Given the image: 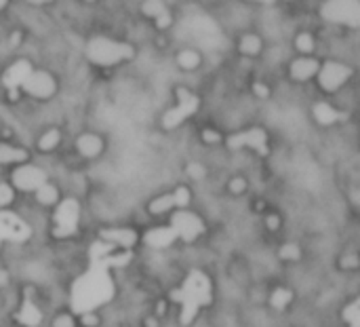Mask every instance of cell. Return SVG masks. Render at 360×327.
<instances>
[{
	"instance_id": "6da1fadb",
	"label": "cell",
	"mask_w": 360,
	"mask_h": 327,
	"mask_svg": "<svg viewBox=\"0 0 360 327\" xmlns=\"http://www.w3.org/2000/svg\"><path fill=\"white\" fill-rule=\"evenodd\" d=\"M114 296V283L110 279V269L101 264H91V271L84 273L72 288V307L76 313H93Z\"/></svg>"
},
{
	"instance_id": "7a4b0ae2",
	"label": "cell",
	"mask_w": 360,
	"mask_h": 327,
	"mask_svg": "<svg viewBox=\"0 0 360 327\" xmlns=\"http://www.w3.org/2000/svg\"><path fill=\"white\" fill-rule=\"evenodd\" d=\"M171 298L175 302H181L184 304L181 323L184 326H190L194 321V317L198 315V309L211 302V283H209V279L202 273L194 271V273L188 275L184 288L181 290H175L171 294Z\"/></svg>"
},
{
	"instance_id": "3957f363",
	"label": "cell",
	"mask_w": 360,
	"mask_h": 327,
	"mask_svg": "<svg viewBox=\"0 0 360 327\" xmlns=\"http://www.w3.org/2000/svg\"><path fill=\"white\" fill-rule=\"evenodd\" d=\"M86 53L91 57V61L101 63V66H114L122 59H131L133 57V47L127 42H114L108 38H95L89 42Z\"/></svg>"
},
{
	"instance_id": "277c9868",
	"label": "cell",
	"mask_w": 360,
	"mask_h": 327,
	"mask_svg": "<svg viewBox=\"0 0 360 327\" xmlns=\"http://www.w3.org/2000/svg\"><path fill=\"white\" fill-rule=\"evenodd\" d=\"M177 97H179V104H177L175 108H171V110L165 114V118H162V125H165L167 129H173V127L181 125V123H184L188 116H192V114L198 110V106H200L198 97L192 95V93H190L188 89H184V87L177 89Z\"/></svg>"
},
{
	"instance_id": "5b68a950",
	"label": "cell",
	"mask_w": 360,
	"mask_h": 327,
	"mask_svg": "<svg viewBox=\"0 0 360 327\" xmlns=\"http://www.w3.org/2000/svg\"><path fill=\"white\" fill-rule=\"evenodd\" d=\"M171 228L175 230V235L184 241H194L198 235H202L205 230V224L202 220L192 214V211H175L173 220H171Z\"/></svg>"
},
{
	"instance_id": "8992f818",
	"label": "cell",
	"mask_w": 360,
	"mask_h": 327,
	"mask_svg": "<svg viewBox=\"0 0 360 327\" xmlns=\"http://www.w3.org/2000/svg\"><path fill=\"white\" fill-rule=\"evenodd\" d=\"M78 203L74 199H65L57 214H55V222H57V228H55V235L57 237H70L76 233V226H78Z\"/></svg>"
},
{
	"instance_id": "52a82bcc",
	"label": "cell",
	"mask_w": 360,
	"mask_h": 327,
	"mask_svg": "<svg viewBox=\"0 0 360 327\" xmlns=\"http://www.w3.org/2000/svg\"><path fill=\"white\" fill-rule=\"evenodd\" d=\"M323 15L335 23H346V25H359L360 21V4L359 2H329L323 8Z\"/></svg>"
},
{
	"instance_id": "ba28073f",
	"label": "cell",
	"mask_w": 360,
	"mask_h": 327,
	"mask_svg": "<svg viewBox=\"0 0 360 327\" xmlns=\"http://www.w3.org/2000/svg\"><path fill=\"white\" fill-rule=\"evenodd\" d=\"M350 76H352V70H350L348 66H344V63H338V61H329V63H325V66L319 70L321 85H323V89H327V91L340 89Z\"/></svg>"
},
{
	"instance_id": "9c48e42d",
	"label": "cell",
	"mask_w": 360,
	"mask_h": 327,
	"mask_svg": "<svg viewBox=\"0 0 360 327\" xmlns=\"http://www.w3.org/2000/svg\"><path fill=\"white\" fill-rule=\"evenodd\" d=\"M30 237V226L13 216L11 211H0V241H25Z\"/></svg>"
},
{
	"instance_id": "30bf717a",
	"label": "cell",
	"mask_w": 360,
	"mask_h": 327,
	"mask_svg": "<svg viewBox=\"0 0 360 327\" xmlns=\"http://www.w3.org/2000/svg\"><path fill=\"white\" fill-rule=\"evenodd\" d=\"M228 146L232 150L249 146V148H253V150H257L262 154H268V137H266V131H262V129H249L245 133H236V135H232L228 140Z\"/></svg>"
},
{
	"instance_id": "8fae6325",
	"label": "cell",
	"mask_w": 360,
	"mask_h": 327,
	"mask_svg": "<svg viewBox=\"0 0 360 327\" xmlns=\"http://www.w3.org/2000/svg\"><path fill=\"white\" fill-rule=\"evenodd\" d=\"M13 184L19 190H38L46 184V173L34 165H23L13 173Z\"/></svg>"
},
{
	"instance_id": "7c38bea8",
	"label": "cell",
	"mask_w": 360,
	"mask_h": 327,
	"mask_svg": "<svg viewBox=\"0 0 360 327\" xmlns=\"http://www.w3.org/2000/svg\"><path fill=\"white\" fill-rule=\"evenodd\" d=\"M30 74H32V66H30V61H25V59L15 61V63L4 72L2 82H4V87L8 89V93H11V99H17V89L27 80Z\"/></svg>"
},
{
	"instance_id": "4fadbf2b",
	"label": "cell",
	"mask_w": 360,
	"mask_h": 327,
	"mask_svg": "<svg viewBox=\"0 0 360 327\" xmlns=\"http://www.w3.org/2000/svg\"><path fill=\"white\" fill-rule=\"evenodd\" d=\"M21 87H23V91H27L30 95L40 97V99H46L55 93V80L46 72H32Z\"/></svg>"
},
{
	"instance_id": "5bb4252c",
	"label": "cell",
	"mask_w": 360,
	"mask_h": 327,
	"mask_svg": "<svg viewBox=\"0 0 360 327\" xmlns=\"http://www.w3.org/2000/svg\"><path fill=\"white\" fill-rule=\"evenodd\" d=\"M101 241L110 243L112 247L131 249L137 243V233L131 228H114V230H101Z\"/></svg>"
},
{
	"instance_id": "9a60e30c",
	"label": "cell",
	"mask_w": 360,
	"mask_h": 327,
	"mask_svg": "<svg viewBox=\"0 0 360 327\" xmlns=\"http://www.w3.org/2000/svg\"><path fill=\"white\" fill-rule=\"evenodd\" d=\"M319 70H321V66H319V61L312 59V57L295 59V61L291 63V76H293L295 80H308V78L316 76Z\"/></svg>"
},
{
	"instance_id": "2e32d148",
	"label": "cell",
	"mask_w": 360,
	"mask_h": 327,
	"mask_svg": "<svg viewBox=\"0 0 360 327\" xmlns=\"http://www.w3.org/2000/svg\"><path fill=\"white\" fill-rule=\"evenodd\" d=\"M175 239H177V235H175V230H173V228H152V230H148V233L143 235L146 245L156 247V249H160V247H169Z\"/></svg>"
},
{
	"instance_id": "e0dca14e",
	"label": "cell",
	"mask_w": 360,
	"mask_h": 327,
	"mask_svg": "<svg viewBox=\"0 0 360 327\" xmlns=\"http://www.w3.org/2000/svg\"><path fill=\"white\" fill-rule=\"evenodd\" d=\"M76 148H78V152H80L82 156H86V159H95V156L103 150V142H101L97 135H93V133H84V135H80V137H78Z\"/></svg>"
},
{
	"instance_id": "ac0fdd59",
	"label": "cell",
	"mask_w": 360,
	"mask_h": 327,
	"mask_svg": "<svg viewBox=\"0 0 360 327\" xmlns=\"http://www.w3.org/2000/svg\"><path fill=\"white\" fill-rule=\"evenodd\" d=\"M21 323L25 327H36L40 326V319H42V315H40V311L36 309V304L27 298L25 302H23V309H21V313H19V317H17Z\"/></svg>"
},
{
	"instance_id": "d6986e66",
	"label": "cell",
	"mask_w": 360,
	"mask_h": 327,
	"mask_svg": "<svg viewBox=\"0 0 360 327\" xmlns=\"http://www.w3.org/2000/svg\"><path fill=\"white\" fill-rule=\"evenodd\" d=\"M314 118L321 123V125H333L338 118H342L340 116V112L333 108V106H329V104H316L314 106Z\"/></svg>"
},
{
	"instance_id": "ffe728a7",
	"label": "cell",
	"mask_w": 360,
	"mask_h": 327,
	"mask_svg": "<svg viewBox=\"0 0 360 327\" xmlns=\"http://www.w3.org/2000/svg\"><path fill=\"white\" fill-rule=\"evenodd\" d=\"M27 159V152L21 148H13L8 144H0V163H23Z\"/></svg>"
},
{
	"instance_id": "44dd1931",
	"label": "cell",
	"mask_w": 360,
	"mask_h": 327,
	"mask_svg": "<svg viewBox=\"0 0 360 327\" xmlns=\"http://www.w3.org/2000/svg\"><path fill=\"white\" fill-rule=\"evenodd\" d=\"M57 197H59V192H57V188L51 186V184H44V186H40V188L36 190V199H38V203H42V205H53V203L57 201Z\"/></svg>"
},
{
	"instance_id": "7402d4cb",
	"label": "cell",
	"mask_w": 360,
	"mask_h": 327,
	"mask_svg": "<svg viewBox=\"0 0 360 327\" xmlns=\"http://www.w3.org/2000/svg\"><path fill=\"white\" fill-rule=\"evenodd\" d=\"M240 51H243L245 55H255V53H259V51H262V40H259V36H253V34L243 36V40H240Z\"/></svg>"
},
{
	"instance_id": "603a6c76",
	"label": "cell",
	"mask_w": 360,
	"mask_h": 327,
	"mask_svg": "<svg viewBox=\"0 0 360 327\" xmlns=\"http://www.w3.org/2000/svg\"><path fill=\"white\" fill-rule=\"evenodd\" d=\"M59 140H61V133H59L57 129H51V131H46V133L38 140V148H40L42 152H49V150H53V148L59 144Z\"/></svg>"
},
{
	"instance_id": "cb8c5ba5",
	"label": "cell",
	"mask_w": 360,
	"mask_h": 327,
	"mask_svg": "<svg viewBox=\"0 0 360 327\" xmlns=\"http://www.w3.org/2000/svg\"><path fill=\"white\" fill-rule=\"evenodd\" d=\"M173 207H177L173 195H165V197H160V199H156V201L150 203V211L152 214H165V211H169Z\"/></svg>"
},
{
	"instance_id": "d4e9b609",
	"label": "cell",
	"mask_w": 360,
	"mask_h": 327,
	"mask_svg": "<svg viewBox=\"0 0 360 327\" xmlns=\"http://www.w3.org/2000/svg\"><path fill=\"white\" fill-rule=\"evenodd\" d=\"M177 61H179L181 68L192 70V68H196V66L200 63V55H198L196 51H192V49H186V51H181V53L177 55Z\"/></svg>"
},
{
	"instance_id": "484cf974",
	"label": "cell",
	"mask_w": 360,
	"mask_h": 327,
	"mask_svg": "<svg viewBox=\"0 0 360 327\" xmlns=\"http://www.w3.org/2000/svg\"><path fill=\"white\" fill-rule=\"evenodd\" d=\"M291 298H293V294L289 290H276L274 296H272V307L274 309H285L291 302Z\"/></svg>"
},
{
	"instance_id": "4316f807",
	"label": "cell",
	"mask_w": 360,
	"mask_h": 327,
	"mask_svg": "<svg viewBox=\"0 0 360 327\" xmlns=\"http://www.w3.org/2000/svg\"><path fill=\"white\" fill-rule=\"evenodd\" d=\"M344 319L350 323V327H359L360 326V302L356 300L354 304H350L344 313Z\"/></svg>"
},
{
	"instance_id": "83f0119b",
	"label": "cell",
	"mask_w": 360,
	"mask_h": 327,
	"mask_svg": "<svg viewBox=\"0 0 360 327\" xmlns=\"http://www.w3.org/2000/svg\"><path fill=\"white\" fill-rule=\"evenodd\" d=\"M143 13L150 15V17H160L162 13H167V8H165L162 2L152 0V2H143Z\"/></svg>"
},
{
	"instance_id": "f1b7e54d",
	"label": "cell",
	"mask_w": 360,
	"mask_h": 327,
	"mask_svg": "<svg viewBox=\"0 0 360 327\" xmlns=\"http://www.w3.org/2000/svg\"><path fill=\"white\" fill-rule=\"evenodd\" d=\"M295 42H297V49L302 53H312V49H314V38L310 34H300Z\"/></svg>"
},
{
	"instance_id": "f546056e",
	"label": "cell",
	"mask_w": 360,
	"mask_h": 327,
	"mask_svg": "<svg viewBox=\"0 0 360 327\" xmlns=\"http://www.w3.org/2000/svg\"><path fill=\"white\" fill-rule=\"evenodd\" d=\"M173 197H175V205H177V207H186V205L190 203V192H188L186 186H179V188L173 192Z\"/></svg>"
},
{
	"instance_id": "4dcf8cb0",
	"label": "cell",
	"mask_w": 360,
	"mask_h": 327,
	"mask_svg": "<svg viewBox=\"0 0 360 327\" xmlns=\"http://www.w3.org/2000/svg\"><path fill=\"white\" fill-rule=\"evenodd\" d=\"M281 258H283V260H297V258H300V247L293 245V243H287V245L281 249Z\"/></svg>"
},
{
	"instance_id": "1f68e13d",
	"label": "cell",
	"mask_w": 360,
	"mask_h": 327,
	"mask_svg": "<svg viewBox=\"0 0 360 327\" xmlns=\"http://www.w3.org/2000/svg\"><path fill=\"white\" fill-rule=\"evenodd\" d=\"M13 201V188L8 184H0V207H6Z\"/></svg>"
},
{
	"instance_id": "d6a6232c",
	"label": "cell",
	"mask_w": 360,
	"mask_h": 327,
	"mask_svg": "<svg viewBox=\"0 0 360 327\" xmlns=\"http://www.w3.org/2000/svg\"><path fill=\"white\" fill-rule=\"evenodd\" d=\"M188 173H190L194 180H202V178H205V167L198 165V163H192V165L188 167Z\"/></svg>"
},
{
	"instance_id": "836d02e7",
	"label": "cell",
	"mask_w": 360,
	"mask_h": 327,
	"mask_svg": "<svg viewBox=\"0 0 360 327\" xmlns=\"http://www.w3.org/2000/svg\"><path fill=\"white\" fill-rule=\"evenodd\" d=\"M245 188H247V182H245L243 178H234V180L230 182V190H232L234 195H240Z\"/></svg>"
},
{
	"instance_id": "e575fe53",
	"label": "cell",
	"mask_w": 360,
	"mask_h": 327,
	"mask_svg": "<svg viewBox=\"0 0 360 327\" xmlns=\"http://www.w3.org/2000/svg\"><path fill=\"white\" fill-rule=\"evenodd\" d=\"M53 327H74V319L70 315H59L55 321H53Z\"/></svg>"
},
{
	"instance_id": "d590c367",
	"label": "cell",
	"mask_w": 360,
	"mask_h": 327,
	"mask_svg": "<svg viewBox=\"0 0 360 327\" xmlns=\"http://www.w3.org/2000/svg\"><path fill=\"white\" fill-rule=\"evenodd\" d=\"M202 137H205V142H209V144H217V142L221 140L219 133H215V131H205Z\"/></svg>"
},
{
	"instance_id": "8d00e7d4",
	"label": "cell",
	"mask_w": 360,
	"mask_h": 327,
	"mask_svg": "<svg viewBox=\"0 0 360 327\" xmlns=\"http://www.w3.org/2000/svg\"><path fill=\"white\" fill-rule=\"evenodd\" d=\"M82 323L86 327H95L97 326V317H95L93 313H84V315H82Z\"/></svg>"
},
{
	"instance_id": "74e56055",
	"label": "cell",
	"mask_w": 360,
	"mask_h": 327,
	"mask_svg": "<svg viewBox=\"0 0 360 327\" xmlns=\"http://www.w3.org/2000/svg\"><path fill=\"white\" fill-rule=\"evenodd\" d=\"M156 23H158V27H167V25L171 23V15H169V11H167V13H162L160 17H156Z\"/></svg>"
},
{
	"instance_id": "f35d334b",
	"label": "cell",
	"mask_w": 360,
	"mask_h": 327,
	"mask_svg": "<svg viewBox=\"0 0 360 327\" xmlns=\"http://www.w3.org/2000/svg\"><path fill=\"white\" fill-rule=\"evenodd\" d=\"M253 91H255V95H259V97H268V87H266V85H259V82H257V85L253 87Z\"/></svg>"
},
{
	"instance_id": "ab89813d",
	"label": "cell",
	"mask_w": 360,
	"mask_h": 327,
	"mask_svg": "<svg viewBox=\"0 0 360 327\" xmlns=\"http://www.w3.org/2000/svg\"><path fill=\"white\" fill-rule=\"evenodd\" d=\"M268 226H270L272 230H276V228H278V218H276V216H270V218H268Z\"/></svg>"
},
{
	"instance_id": "60d3db41",
	"label": "cell",
	"mask_w": 360,
	"mask_h": 327,
	"mask_svg": "<svg viewBox=\"0 0 360 327\" xmlns=\"http://www.w3.org/2000/svg\"><path fill=\"white\" fill-rule=\"evenodd\" d=\"M6 281H8V275L4 271H0V285H4Z\"/></svg>"
},
{
	"instance_id": "b9f144b4",
	"label": "cell",
	"mask_w": 360,
	"mask_h": 327,
	"mask_svg": "<svg viewBox=\"0 0 360 327\" xmlns=\"http://www.w3.org/2000/svg\"><path fill=\"white\" fill-rule=\"evenodd\" d=\"M4 4H6V2H4V0H0V8H2V6H4Z\"/></svg>"
}]
</instances>
